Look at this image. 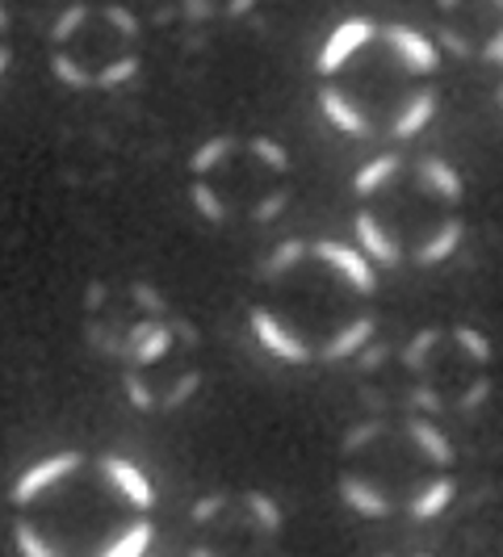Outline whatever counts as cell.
I'll use <instances>...</instances> for the list:
<instances>
[{"instance_id": "6da1fadb", "label": "cell", "mask_w": 503, "mask_h": 557, "mask_svg": "<svg viewBox=\"0 0 503 557\" xmlns=\"http://www.w3.org/2000/svg\"><path fill=\"white\" fill-rule=\"evenodd\" d=\"M319 110L348 139H416L441 106V47L407 22L348 17L323 38Z\"/></svg>"}, {"instance_id": "7a4b0ae2", "label": "cell", "mask_w": 503, "mask_h": 557, "mask_svg": "<svg viewBox=\"0 0 503 557\" xmlns=\"http://www.w3.org/2000/svg\"><path fill=\"white\" fill-rule=\"evenodd\" d=\"M353 239L378 264H445L466 239V181L441 156H373L353 176Z\"/></svg>"}, {"instance_id": "3957f363", "label": "cell", "mask_w": 503, "mask_h": 557, "mask_svg": "<svg viewBox=\"0 0 503 557\" xmlns=\"http://www.w3.org/2000/svg\"><path fill=\"white\" fill-rule=\"evenodd\" d=\"M340 499L365 520H437L457 495V453L441 423L365 419L340 441Z\"/></svg>"}, {"instance_id": "277c9868", "label": "cell", "mask_w": 503, "mask_h": 557, "mask_svg": "<svg viewBox=\"0 0 503 557\" xmlns=\"http://www.w3.org/2000/svg\"><path fill=\"white\" fill-rule=\"evenodd\" d=\"M398 361L424 416H475L495 394V344L475 323L424 327L403 344Z\"/></svg>"}, {"instance_id": "5b68a950", "label": "cell", "mask_w": 503, "mask_h": 557, "mask_svg": "<svg viewBox=\"0 0 503 557\" xmlns=\"http://www.w3.org/2000/svg\"><path fill=\"white\" fill-rule=\"evenodd\" d=\"M81 466H84V453H76V448H63V453H51V457L34 461V466L22 470V478L13 482V503L26 507V503H34L42 491H51V486H59L63 478L76 474Z\"/></svg>"}, {"instance_id": "8992f818", "label": "cell", "mask_w": 503, "mask_h": 557, "mask_svg": "<svg viewBox=\"0 0 503 557\" xmlns=\"http://www.w3.org/2000/svg\"><path fill=\"white\" fill-rule=\"evenodd\" d=\"M101 474L126 499V507H135L139 516H147L156 507V486H151V478L143 474V466H135L131 457H113V453L101 457Z\"/></svg>"}, {"instance_id": "52a82bcc", "label": "cell", "mask_w": 503, "mask_h": 557, "mask_svg": "<svg viewBox=\"0 0 503 557\" xmlns=\"http://www.w3.org/2000/svg\"><path fill=\"white\" fill-rule=\"evenodd\" d=\"M151 536H156V524L147 520V516H135L126 529H118L101 545V554L97 557H143L147 549H151Z\"/></svg>"}, {"instance_id": "ba28073f", "label": "cell", "mask_w": 503, "mask_h": 557, "mask_svg": "<svg viewBox=\"0 0 503 557\" xmlns=\"http://www.w3.org/2000/svg\"><path fill=\"white\" fill-rule=\"evenodd\" d=\"M139 63H143V59L135 55V51H126V55L110 59V63L97 72V84H101V88H118V84L135 81V76H139Z\"/></svg>"}, {"instance_id": "9c48e42d", "label": "cell", "mask_w": 503, "mask_h": 557, "mask_svg": "<svg viewBox=\"0 0 503 557\" xmlns=\"http://www.w3.org/2000/svg\"><path fill=\"white\" fill-rule=\"evenodd\" d=\"M122 391H126V398H131V407H135V411H156V407H160V394L147 386V377H143L139 369H126Z\"/></svg>"}, {"instance_id": "30bf717a", "label": "cell", "mask_w": 503, "mask_h": 557, "mask_svg": "<svg viewBox=\"0 0 503 557\" xmlns=\"http://www.w3.org/2000/svg\"><path fill=\"white\" fill-rule=\"evenodd\" d=\"M13 541H17V554L22 557H63L59 549H51V541L34 529V524H17V529H13Z\"/></svg>"}, {"instance_id": "8fae6325", "label": "cell", "mask_w": 503, "mask_h": 557, "mask_svg": "<svg viewBox=\"0 0 503 557\" xmlns=\"http://www.w3.org/2000/svg\"><path fill=\"white\" fill-rule=\"evenodd\" d=\"M51 72H56L59 84H68V88H88V84H97V72H88L81 67L72 55H56L51 59Z\"/></svg>"}, {"instance_id": "7c38bea8", "label": "cell", "mask_w": 503, "mask_h": 557, "mask_svg": "<svg viewBox=\"0 0 503 557\" xmlns=\"http://www.w3.org/2000/svg\"><path fill=\"white\" fill-rule=\"evenodd\" d=\"M84 22H88V4H68L56 17V26H51V38H56V42H68Z\"/></svg>"}, {"instance_id": "4fadbf2b", "label": "cell", "mask_w": 503, "mask_h": 557, "mask_svg": "<svg viewBox=\"0 0 503 557\" xmlns=\"http://www.w3.org/2000/svg\"><path fill=\"white\" fill-rule=\"evenodd\" d=\"M131 294H135V302H139V310L147 314V319H164L168 302H164V294H160L156 285H147V281H135V285H131Z\"/></svg>"}, {"instance_id": "5bb4252c", "label": "cell", "mask_w": 503, "mask_h": 557, "mask_svg": "<svg viewBox=\"0 0 503 557\" xmlns=\"http://www.w3.org/2000/svg\"><path fill=\"white\" fill-rule=\"evenodd\" d=\"M101 13H106V22H110L126 42H135V38H139V17H135L131 9H122V4H106Z\"/></svg>"}, {"instance_id": "9a60e30c", "label": "cell", "mask_w": 503, "mask_h": 557, "mask_svg": "<svg viewBox=\"0 0 503 557\" xmlns=\"http://www.w3.org/2000/svg\"><path fill=\"white\" fill-rule=\"evenodd\" d=\"M491 63H495V97H500V110H503V42L495 47Z\"/></svg>"}, {"instance_id": "2e32d148", "label": "cell", "mask_w": 503, "mask_h": 557, "mask_svg": "<svg viewBox=\"0 0 503 557\" xmlns=\"http://www.w3.org/2000/svg\"><path fill=\"white\" fill-rule=\"evenodd\" d=\"M9 63H13V51L0 42V76H4V67H9Z\"/></svg>"}, {"instance_id": "e0dca14e", "label": "cell", "mask_w": 503, "mask_h": 557, "mask_svg": "<svg viewBox=\"0 0 503 557\" xmlns=\"http://www.w3.org/2000/svg\"><path fill=\"white\" fill-rule=\"evenodd\" d=\"M4 29H9V9L0 4V34H4Z\"/></svg>"}, {"instance_id": "ac0fdd59", "label": "cell", "mask_w": 503, "mask_h": 557, "mask_svg": "<svg viewBox=\"0 0 503 557\" xmlns=\"http://www.w3.org/2000/svg\"><path fill=\"white\" fill-rule=\"evenodd\" d=\"M378 557H398V554H378ZM407 557H432V554H407Z\"/></svg>"}]
</instances>
